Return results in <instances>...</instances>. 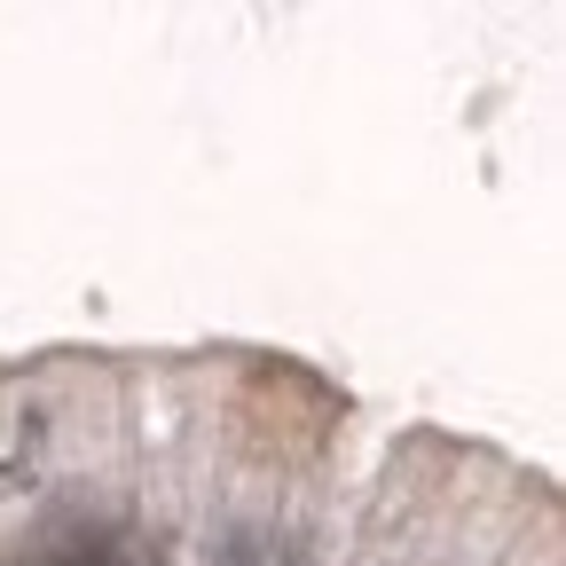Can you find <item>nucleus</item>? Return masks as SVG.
Listing matches in <instances>:
<instances>
[{"label": "nucleus", "instance_id": "nucleus-1", "mask_svg": "<svg viewBox=\"0 0 566 566\" xmlns=\"http://www.w3.org/2000/svg\"><path fill=\"white\" fill-rule=\"evenodd\" d=\"M221 566H260V543H252V535H237V543L221 551Z\"/></svg>", "mask_w": 566, "mask_h": 566}]
</instances>
